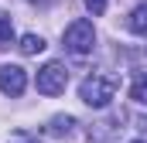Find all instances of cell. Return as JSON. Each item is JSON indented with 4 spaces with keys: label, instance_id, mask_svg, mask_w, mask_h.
<instances>
[{
    "label": "cell",
    "instance_id": "obj_11",
    "mask_svg": "<svg viewBox=\"0 0 147 143\" xmlns=\"http://www.w3.org/2000/svg\"><path fill=\"white\" fill-rule=\"evenodd\" d=\"M7 143H45V136H38V133H31V130H17V133H10Z\"/></svg>",
    "mask_w": 147,
    "mask_h": 143
},
{
    "label": "cell",
    "instance_id": "obj_13",
    "mask_svg": "<svg viewBox=\"0 0 147 143\" xmlns=\"http://www.w3.org/2000/svg\"><path fill=\"white\" fill-rule=\"evenodd\" d=\"M137 130H140V133L147 136V116H140V119H137Z\"/></svg>",
    "mask_w": 147,
    "mask_h": 143
},
{
    "label": "cell",
    "instance_id": "obj_3",
    "mask_svg": "<svg viewBox=\"0 0 147 143\" xmlns=\"http://www.w3.org/2000/svg\"><path fill=\"white\" fill-rule=\"evenodd\" d=\"M127 119H130V116H127L123 109H113L103 119L89 123V130H86L89 143H120V136L127 133Z\"/></svg>",
    "mask_w": 147,
    "mask_h": 143
},
{
    "label": "cell",
    "instance_id": "obj_10",
    "mask_svg": "<svg viewBox=\"0 0 147 143\" xmlns=\"http://www.w3.org/2000/svg\"><path fill=\"white\" fill-rule=\"evenodd\" d=\"M130 99L140 102V106H147V72L134 78V85H130Z\"/></svg>",
    "mask_w": 147,
    "mask_h": 143
},
{
    "label": "cell",
    "instance_id": "obj_7",
    "mask_svg": "<svg viewBox=\"0 0 147 143\" xmlns=\"http://www.w3.org/2000/svg\"><path fill=\"white\" fill-rule=\"evenodd\" d=\"M127 27L134 31L137 37H147V3H137L127 17Z\"/></svg>",
    "mask_w": 147,
    "mask_h": 143
},
{
    "label": "cell",
    "instance_id": "obj_12",
    "mask_svg": "<svg viewBox=\"0 0 147 143\" xmlns=\"http://www.w3.org/2000/svg\"><path fill=\"white\" fill-rule=\"evenodd\" d=\"M86 3V10L92 14V17H99V14H106V0H82Z\"/></svg>",
    "mask_w": 147,
    "mask_h": 143
},
{
    "label": "cell",
    "instance_id": "obj_8",
    "mask_svg": "<svg viewBox=\"0 0 147 143\" xmlns=\"http://www.w3.org/2000/svg\"><path fill=\"white\" fill-rule=\"evenodd\" d=\"M17 48H21V55H41L48 44H45V37H41V34H24Z\"/></svg>",
    "mask_w": 147,
    "mask_h": 143
},
{
    "label": "cell",
    "instance_id": "obj_4",
    "mask_svg": "<svg viewBox=\"0 0 147 143\" xmlns=\"http://www.w3.org/2000/svg\"><path fill=\"white\" fill-rule=\"evenodd\" d=\"M34 85H38L41 96H62L65 85H69V68H65V61H48L45 68L38 72Z\"/></svg>",
    "mask_w": 147,
    "mask_h": 143
},
{
    "label": "cell",
    "instance_id": "obj_14",
    "mask_svg": "<svg viewBox=\"0 0 147 143\" xmlns=\"http://www.w3.org/2000/svg\"><path fill=\"white\" fill-rule=\"evenodd\" d=\"M134 143H144V140H134Z\"/></svg>",
    "mask_w": 147,
    "mask_h": 143
},
{
    "label": "cell",
    "instance_id": "obj_1",
    "mask_svg": "<svg viewBox=\"0 0 147 143\" xmlns=\"http://www.w3.org/2000/svg\"><path fill=\"white\" fill-rule=\"evenodd\" d=\"M116 92H120V75L113 72H92L79 82V99L89 109H106Z\"/></svg>",
    "mask_w": 147,
    "mask_h": 143
},
{
    "label": "cell",
    "instance_id": "obj_6",
    "mask_svg": "<svg viewBox=\"0 0 147 143\" xmlns=\"http://www.w3.org/2000/svg\"><path fill=\"white\" fill-rule=\"evenodd\" d=\"M72 130H75V119L69 116V112H65V116H62V112H58V116H51V119H48V126H45V133H48V136H72Z\"/></svg>",
    "mask_w": 147,
    "mask_h": 143
},
{
    "label": "cell",
    "instance_id": "obj_5",
    "mask_svg": "<svg viewBox=\"0 0 147 143\" xmlns=\"http://www.w3.org/2000/svg\"><path fill=\"white\" fill-rule=\"evenodd\" d=\"M24 89H28V72L21 65H0V92L3 96L17 99V96H24Z\"/></svg>",
    "mask_w": 147,
    "mask_h": 143
},
{
    "label": "cell",
    "instance_id": "obj_9",
    "mask_svg": "<svg viewBox=\"0 0 147 143\" xmlns=\"http://www.w3.org/2000/svg\"><path fill=\"white\" fill-rule=\"evenodd\" d=\"M10 44H14V21L10 14L0 10V48H10Z\"/></svg>",
    "mask_w": 147,
    "mask_h": 143
},
{
    "label": "cell",
    "instance_id": "obj_2",
    "mask_svg": "<svg viewBox=\"0 0 147 143\" xmlns=\"http://www.w3.org/2000/svg\"><path fill=\"white\" fill-rule=\"evenodd\" d=\"M62 44H65V51L75 55V58L92 55V48H96V27H92V21H86V17L72 21V24L62 31Z\"/></svg>",
    "mask_w": 147,
    "mask_h": 143
}]
</instances>
